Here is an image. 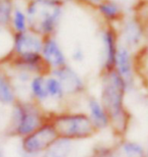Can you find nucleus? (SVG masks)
<instances>
[{
	"label": "nucleus",
	"instance_id": "obj_18",
	"mask_svg": "<svg viewBox=\"0 0 148 157\" xmlns=\"http://www.w3.org/2000/svg\"><path fill=\"white\" fill-rule=\"evenodd\" d=\"M96 8L99 14L105 18L108 24L119 21L124 17L121 6L113 0H103L96 5Z\"/></svg>",
	"mask_w": 148,
	"mask_h": 157
},
{
	"label": "nucleus",
	"instance_id": "obj_27",
	"mask_svg": "<svg viewBox=\"0 0 148 157\" xmlns=\"http://www.w3.org/2000/svg\"><path fill=\"white\" fill-rule=\"evenodd\" d=\"M145 157H148V147L146 148V152H145Z\"/></svg>",
	"mask_w": 148,
	"mask_h": 157
},
{
	"label": "nucleus",
	"instance_id": "obj_11",
	"mask_svg": "<svg viewBox=\"0 0 148 157\" xmlns=\"http://www.w3.org/2000/svg\"><path fill=\"white\" fill-rule=\"evenodd\" d=\"M41 54L52 70L62 67L68 63L65 53L55 36L44 37Z\"/></svg>",
	"mask_w": 148,
	"mask_h": 157
},
{
	"label": "nucleus",
	"instance_id": "obj_23",
	"mask_svg": "<svg viewBox=\"0 0 148 157\" xmlns=\"http://www.w3.org/2000/svg\"><path fill=\"white\" fill-rule=\"evenodd\" d=\"M71 58L75 62H77V63L82 62L84 60V58H85V53H84L83 49L80 46H76L71 53Z\"/></svg>",
	"mask_w": 148,
	"mask_h": 157
},
{
	"label": "nucleus",
	"instance_id": "obj_7",
	"mask_svg": "<svg viewBox=\"0 0 148 157\" xmlns=\"http://www.w3.org/2000/svg\"><path fill=\"white\" fill-rule=\"evenodd\" d=\"M7 64L12 70H21L29 71L33 76L48 77L51 75L52 68L47 63L41 53H26L15 55L9 53L5 57Z\"/></svg>",
	"mask_w": 148,
	"mask_h": 157
},
{
	"label": "nucleus",
	"instance_id": "obj_21",
	"mask_svg": "<svg viewBox=\"0 0 148 157\" xmlns=\"http://www.w3.org/2000/svg\"><path fill=\"white\" fill-rule=\"evenodd\" d=\"M13 6L10 0H0V28H10Z\"/></svg>",
	"mask_w": 148,
	"mask_h": 157
},
{
	"label": "nucleus",
	"instance_id": "obj_1",
	"mask_svg": "<svg viewBox=\"0 0 148 157\" xmlns=\"http://www.w3.org/2000/svg\"><path fill=\"white\" fill-rule=\"evenodd\" d=\"M128 91L116 70L100 71L99 101L108 113L110 130L118 140L125 139L132 122V114L126 105Z\"/></svg>",
	"mask_w": 148,
	"mask_h": 157
},
{
	"label": "nucleus",
	"instance_id": "obj_25",
	"mask_svg": "<svg viewBox=\"0 0 148 157\" xmlns=\"http://www.w3.org/2000/svg\"><path fill=\"white\" fill-rule=\"evenodd\" d=\"M3 119H4V117H3V112H2V106H0V128H1Z\"/></svg>",
	"mask_w": 148,
	"mask_h": 157
},
{
	"label": "nucleus",
	"instance_id": "obj_20",
	"mask_svg": "<svg viewBox=\"0 0 148 157\" xmlns=\"http://www.w3.org/2000/svg\"><path fill=\"white\" fill-rule=\"evenodd\" d=\"M10 28L13 34L15 33H23L29 30V26H27V14L21 10L20 8L15 7L12 12L11 17V24Z\"/></svg>",
	"mask_w": 148,
	"mask_h": 157
},
{
	"label": "nucleus",
	"instance_id": "obj_9",
	"mask_svg": "<svg viewBox=\"0 0 148 157\" xmlns=\"http://www.w3.org/2000/svg\"><path fill=\"white\" fill-rule=\"evenodd\" d=\"M115 70L120 75V77L125 82L127 87V91L130 92L135 88V74L134 67V56L132 55V51L124 45H119V49L116 57Z\"/></svg>",
	"mask_w": 148,
	"mask_h": 157
},
{
	"label": "nucleus",
	"instance_id": "obj_6",
	"mask_svg": "<svg viewBox=\"0 0 148 157\" xmlns=\"http://www.w3.org/2000/svg\"><path fill=\"white\" fill-rule=\"evenodd\" d=\"M51 75L61 83L69 101L86 96L87 86L85 81L68 63L62 67L52 70Z\"/></svg>",
	"mask_w": 148,
	"mask_h": 157
},
{
	"label": "nucleus",
	"instance_id": "obj_8",
	"mask_svg": "<svg viewBox=\"0 0 148 157\" xmlns=\"http://www.w3.org/2000/svg\"><path fill=\"white\" fill-rule=\"evenodd\" d=\"M119 38V33L112 26V24L106 25L102 33V40L103 46V60L100 71H110L115 70L116 57H117V52L120 45Z\"/></svg>",
	"mask_w": 148,
	"mask_h": 157
},
{
	"label": "nucleus",
	"instance_id": "obj_13",
	"mask_svg": "<svg viewBox=\"0 0 148 157\" xmlns=\"http://www.w3.org/2000/svg\"><path fill=\"white\" fill-rule=\"evenodd\" d=\"M20 99L10 74L0 68V106L11 107Z\"/></svg>",
	"mask_w": 148,
	"mask_h": 157
},
{
	"label": "nucleus",
	"instance_id": "obj_15",
	"mask_svg": "<svg viewBox=\"0 0 148 157\" xmlns=\"http://www.w3.org/2000/svg\"><path fill=\"white\" fill-rule=\"evenodd\" d=\"M29 99L45 107L50 102L46 88V77L34 76L29 84Z\"/></svg>",
	"mask_w": 148,
	"mask_h": 157
},
{
	"label": "nucleus",
	"instance_id": "obj_2",
	"mask_svg": "<svg viewBox=\"0 0 148 157\" xmlns=\"http://www.w3.org/2000/svg\"><path fill=\"white\" fill-rule=\"evenodd\" d=\"M50 110L30 99H18L10 107L4 133L7 137L21 138L31 134L49 121Z\"/></svg>",
	"mask_w": 148,
	"mask_h": 157
},
{
	"label": "nucleus",
	"instance_id": "obj_24",
	"mask_svg": "<svg viewBox=\"0 0 148 157\" xmlns=\"http://www.w3.org/2000/svg\"><path fill=\"white\" fill-rule=\"evenodd\" d=\"M82 1H85L86 3H89V4H92V5H97L99 3H100L103 0H82Z\"/></svg>",
	"mask_w": 148,
	"mask_h": 157
},
{
	"label": "nucleus",
	"instance_id": "obj_19",
	"mask_svg": "<svg viewBox=\"0 0 148 157\" xmlns=\"http://www.w3.org/2000/svg\"><path fill=\"white\" fill-rule=\"evenodd\" d=\"M74 149L75 142L59 138L41 157H71Z\"/></svg>",
	"mask_w": 148,
	"mask_h": 157
},
{
	"label": "nucleus",
	"instance_id": "obj_4",
	"mask_svg": "<svg viewBox=\"0 0 148 157\" xmlns=\"http://www.w3.org/2000/svg\"><path fill=\"white\" fill-rule=\"evenodd\" d=\"M62 9L63 0H30L26 13L29 30L43 38L55 36Z\"/></svg>",
	"mask_w": 148,
	"mask_h": 157
},
{
	"label": "nucleus",
	"instance_id": "obj_22",
	"mask_svg": "<svg viewBox=\"0 0 148 157\" xmlns=\"http://www.w3.org/2000/svg\"><path fill=\"white\" fill-rule=\"evenodd\" d=\"M87 157H117L116 144L114 145H99L94 147Z\"/></svg>",
	"mask_w": 148,
	"mask_h": 157
},
{
	"label": "nucleus",
	"instance_id": "obj_12",
	"mask_svg": "<svg viewBox=\"0 0 148 157\" xmlns=\"http://www.w3.org/2000/svg\"><path fill=\"white\" fill-rule=\"evenodd\" d=\"M84 100L86 102V113L88 114L89 118L91 119L97 132L100 133L103 131L108 130L110 128L109 117L102 103H100L99 99L94 95L86 94V96L84 97Z\"/></svg>",
	"mask_w": 148,
	"mask_h": 157
},
{
	"label": "nucleus",
	"instance_id": "obj_3",
	"mask_svg": "<svg viewBox=\"0 0 148 157\" xmlns=\"http://www.w3.org/2000/svg\"><path fill=\"white\" fill-rule=\"evenodd\" d=\"M49 121L60 139L78 142L91 139L99 134L85 111L70 109L50 110Z\"/></svg>",
	"mask_w": 148,
	"mask_h": 157
},
{
	"label": "nucleus",
	"instance_id": "obj_14",
	"mask_svg": "<svg viewBox=\"0 0 148 157\" xmlns=\"http://www.w3.org/2000/svg\"><path fill=\"white\" fill-rule=\"evenodd\" d=\"M144 31L142 25H140L136 21H129L124 25L123 31L121 33V38L123 41L122 45L132 50L136 48L141 44L143 39Z\"/></svg>",
	"mask_w": 148,
	"mask_h": 157
},
{
	"label": "nucleus",
	"instance_id": "obj_26",
	"mask_svg": "<svg viewBox=\"0 0 148 157\" xmlns=\"http://www.w3.org/2000/svg\"><path fill=\"white\" fill-rule=\"evenodd\" d=\"M0 157H6L5 150H4V148H3L2 146H0Z\"/></svg>",
	"mask_w": 148,
	"mask_h": 157
},
{
	"label": "nucleus",
	"instance_id": "obj_16",
	"mask_svg": "<svg viewBox=\"0 0 148 157\" xmlns=\"http://www.w3.org/2000/svg\"><path fill=\"white\" fill-rule=\"evenodd\" d=\"M116 151L117 157H145L146 148L137 141L125 138L116 143Z\"/></svg>",
	"mask_w": 148,
	"mask_h": 157
},
{
	"label": "nucleus",
	"instance_id": "obj_10",
	"mask_svg": "<svg viewBox=\"0 0 148 157\" xmlns=\"http://www.w3.org/2000/svg\"><path fill=\"white\" fill-rule=\"evenodd\" d=\"M43 47V37L27 30L23 33L12 34L11 54L20 55L26 53H41Z\"/></svg>",
	"mask_w": 148,
	"mask_h": 157
},
{
	"label": "nucleus",
	"instance_id": "obj_5",
	"mask_svg": "<svg viewBox=\"0 0 148 157\" xmlns=\"http://www.w3.org/2000/svg\"><path fill=\"white\" fill-rule=\"evenodd\" d=\"M59 139L50 121L31 134L21 138L20 149L23 157H41Z\"/></svg>",
	"mask_w": 148,
	"mask_h": 157
},
{
	"label": "nucleus",
	"instance_id": "obj_17",
	"mask_svg": "<svg viewBox=\"0 0 148 157\" xmlns=\"http://www.w3.org/2000/svg\"><path fill=\"white\" fill-rule=\"evenodd\" d=\"M46 88L49 95L50 102L62 104L64 106L63 109H66L65 104L69 101V99L66 96L65 91L63 89L61 83H60L57 78L53 77L52 75L46 77Z\"/></svg>",
	"mask_w": 148,
	"mask_h": 157
}]
</instances>
